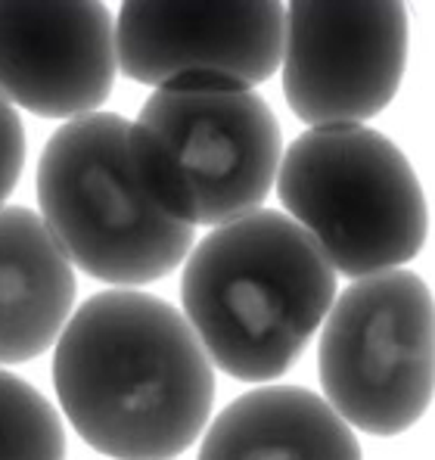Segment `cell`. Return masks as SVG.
Returning a JSON list of instances; mask_svg holds the SVG:
<instances>
[{"label": "cell", "instance_id": "cell-1", "mask_svg": "<svg viewBox=\"0 0 435 460\" xmlns=\"http://www.w3.org/2000/svg\"><path fill=\"white\" fill-rule=\"evenodd\" d=\"M53 385L75 432L112 460L181 457L215 404L212 361L187 317L140 289H106L72 311Z\"/></svg>", "mask_w": 435, "mask_h": 460}, {"label": "cell", "instance_id": "cell-2", "mask_svg": "<svg viewBox=\"0 0 435 460\" xmlns=\"http://www.w3.org/2000/svg\"><path fill=\"white\" fill-rule=\"evenodd\" d=\"M336 299V270L283 212L215 227L187 255L181 302L209 361L243 383H271L298 361Z\"/></svg>", "mask_w": 435, "mask_h": 460}, {"label": "cell", "instance_id": "cell-3", "mask_svg": "<svg viewBox=\"0 0 435 460\" xmlns=\"http://www.w3.org/2000/svg\"><path fill=\"white\" fill-rule=\"evenodd\" d=\"M38 202L66 259L109 287L162 280L193 249L196 227L149 196L121 115L93 112L50 134L38 162Z\"/></svg>", "mask_w": 435, "mask_h": 460}, {"label": "cell", "instance_id": "cell-4", "mask_svg": "<svg viewBox=\"0 0 435 460\" xmlns=\"http://www.w3.org/2000/svg\"><path fill=\"white\" fill-rule=\"evenodd\" d=\"M131 146L149 196L172 218L221 227L268 199L283 137L253 87L183 78L149 93L131 121Z\"/></svg>", "mask_w": 435, "mask_h": 460}, {"label": "cell", "instance_id": "cell-5", "mask_svg": "<svg viewBox=\"0 0 435 460\" xmlns=\"http://www.w3.org/2000/svg\"><path fill=\"white\" fill-rule=\"evenodd\" d=\"M277 193L333 270L361 280L420 255L430 212L411 159L364 125L311 128L289 144Z\"/></svg>", "mask_w": 435, "mask_h": 460}, {"label": "cell", "instance_id": "cell-6", "mask_svg": "<svg viewBox=\"0 0 435 460\" xmlns=\"http://www.w3.org/2000/svg\"><path fill=\"white\" fill-rule=\"evenodd\" d=\"M324 402L367 436L392 438L432 404V293L413 270L355 280L324 317Z\"/></svg>", "mask_w": 435, "mask_h": 460}, {"label": "cell", "instance_id": "cell-7", "mask_svg": "<svg viewBox=\"0 0 435 460\" xmlns=\"http://www.w3.org/2000/svg\"><path fill=\"white\" fill-rule=\"evenodd\" d=\"M407 10L392 0H296L283 29V93L311 128L361 125L395 100Z\"/></svg>", "mask_w": 435, "mask_h": 460}, {"label": "cell", "instance_id": "cell-8", "mask_svg": "<svg viewBox=\"0 0 435 460\" xmlns=\"http://www.w3.org/2000/svg\"><path fill=\"white\" fill-rule=\"evenodd\" d=\"M287 6L246 4H121L115 59L131 81L165 87L183 78L255 87L280 69Z\"/></svg>", "mask_w": 435, "mask_h": 460}, {"label": "cell", "instance_id": "cell-9", "mask_svg": "<svg viewBox=\"0 0 435 460\" xmlns=\"http://www.w3.org/2000/svg\"><path fill=\"white\" fill-rule=\"evenodd\" d=\"M115 25L103 4H0V97L40 119H84L115 87Z\"/></svg>", "mask_w": 435, "mask_h": 460}, {"label": "cell", "instance_id": "cell-10", "mask_svg": "<svg viewBox=\"0 0 435 460\" xmlns=\"http://www.w3.org/2000/svg\"><path fill=\"white\" fill-rule=\"evenodd\" d=\"M75 268L25 206L0 208V364H25L53 349L75 308Z\"/></svg>", "mask_w": 435, "mask_h": 460}, {"label": "cell", "instance_id": "cell-11", "mask_svg": "<svg viewBox=\"0 0 435 460\" xmlns=\"http://www.w3.org/2000/svg\"><path fill=\"white\" fill-rule=\"evenodd\" d=\"M196 460H361V445L321 395L264 385L215 417Z\"/></svg>", "mask_w": 435, "mask_h": 460}, {"label": "cell", "instance_id": "cell-12", "mask_svg": "<svg viewBox=\"0 0 435 460\" xmlns=\"http://www.w3.org/2000/svg\"><path fill=\"white\" fill-rule=\"evenodd\" d=\"M0 460H66L57 408L22 376L0 367Z\"/></svg>", "mask_w": 435, "mask_h": 460}, {"label": "cell", "instance_id": "cell-13", "mask_svg": "<svg viewBox=\"0 0 435 460\" xmlns=\"http://www.w3.org/2000/svg\"><path fill=\"white\" fill-rule=\"evenodd\" d=\"M25 168V125L19 112L0 97V208L16 190Z\"/></svg>", "mask_w": 435, "mask_h": 460}]
</instances>
